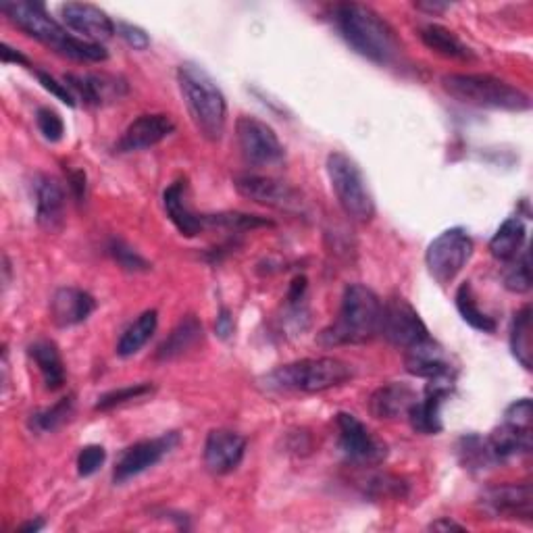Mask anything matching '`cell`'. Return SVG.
Segmentation results:
<instances>
[{"label":"cell","mask_w":533,"mask_h":533,"mask_svg":"<svg viewBox=\"0 0 533 533\" xmlns=\"http://www.w3.org/2000/svg\"><path fill=\"white\" fill-rule=\"evenodd\" d=\"M273 221L246 215V213H217V215H205V227H223L230 232H246L257 230V227H271Z\"/></svg>","instance_id":"cell-36"},{"label":"cell","mask_w":533,"mask_h":533,"mask_svg":"<svg viewBox=\"0 0 533 533\" xmlns=\"http://www.w3.org/2000/svg\"><path fill=\"white\" fill-rule=\"evenodd\" d=\"M152 392H155V388H152L150 384H136V386H128V388H119V390L107 392L105 396H100L94 409L96 411H111V409H117V406L130 404L136 400H144V398L152 396Z\"/></svg>","instance_id":"cell-37"},{"label":"cell","mask_w":533,"mask_h":533,"mask_svg":"<svg viewBox=\"0 0 533 533\" xmlns=\"http://www.w3.org/2000/svg\"><path fill=\"white\" fill-rule=\"evenodd\" d=\"M340 36L354 53L375 65H390L400 53V42L392 25L367 5L344 3L334 9Z\"/></svg>","instance_id":"cell-1"},{"label":"cell","mask_w":533,"mask_h":533,"mask_svg":"<svg viewBox=\"0 0 533 533\" xmlns=\"http://www.w3.org/2000/svg\"><path fill=\"white\" fill-rule=\"evenodd\" d=\"M382 307V300L371 288L363 284L346 286L340 313L334 323L319 334V344L334 348L371 342L382 325Z\"/></svg>","instance_id":"cell-2"},{"label":"cell","mask_w":533,"mask_h":533,"mask_svg":"<svg viewBox=\"0 0 533 533\" xmlns=\"http://www.w3.org/2000/svg\"><path fill=\"white\" fill-rule=\"evenodd\" d=\"M442 88L459 103L479 109L511 113H523L531 109L529 94L488 73H448L442 78Z\"/></svg>","instance_id":"cell-5"},{"label":"cell","mask_w":533,"mask_h":533,"mask_svg":"<svg viewBox=\"0 0 533 533\" xmlns=\"http://www.w3.org/2000/svg\"><path fill=\"white\" fill-rule=\"evenodd\" d=\"M36 221L48 234H57L65 225V192L50 175L36 177Z\"/></svg>","instance_id":"cell-21"},{"label":"cell","mask_w":533,"mask_h":533,"mask_svg":"<svg viewBox=\"0 0 533 533\" xmlns=\"http://www.w3.org/2000/svg\"><path fill=\"white\" fill-rule=\"evenodd\" d=\"M352 367L334 357L302 359L269 371L261 384L269 392H300L319 394L332 388H340L352 379Z\"/></svg>","instance_id":"cell-4"},{"label":"cell","mask_w":533,"mask_h":533,"mask_svg":"<svg viewBox=\"0 0 533 533\" xmlns=\"http://www.w3.org/2000/svg\"><path fill=\"white\" fill-rule=\"evenodd\" d=\"M36 125H38L40 134L44 136V140H48V142H59V140H63L65 123H63V119H61V115L57 111L48 109V107L38 109V113H36Z\"/></svg>","instance_id":"cell-41"},{"label":"cell","mask_w":533,"mask_h":533,"mask_svg":"<svg viewBox=\"0 0 533 533\" xmlns=\"http://www.w3.org/2000/svg\"><path fill=\"white\" fill-rule=\"evenodd\" d=\"M421 40L429 50H434L436 55L446 59L471 61L475 57L473 50L459 36L438 23H429L421 28Z\"/></svg>","instance_id":"cell-27"},{"label":"cell","mask_w":533,"mask_h":533,"mask_svg":"<svg viewBox=\"0 0 533 533\" xmlns=\"http://www.w3.org/2000/svg\"><path fill=\"white\" fill-rule=\"evenodd\" d=\"M157 325H159L157 311H144L121 334V338L117 342V354H119V357L128 359V357H134V354H138L148 344V340L155 336Z\"/></svg>","instance_id":"cell-30"},{"label":"cell","mask_w":533,"mask_h":533,"mask_svg":"<svg viewBox=\"0 0 533 533\" xmlns=\"http://www.w3.org/2000/svg\"><path fill=\"white\" fill-rule=\"evenodd\" d=\"M177 86L198 134L219 142L225 134L227 103L217 82L200 65L184 63L177 67Z\"/></svg>","instance_id":"cell-3"},{"label":"cell","mask_w":533,"mask_h":533,"mask_svg":"<svg viewBox=\"0 0 533 533\" xmlns=\"http://www.w3.org/2000/svg\"><path fill=\"white\" fill-rule=\"evenodd\" d=\"M69 188H71L75 198L84 200V196H86V173L82 169L69 173Z\"/></svg>","instance_id":"cell-48"},{"label":"cell","mask_w":533,"mask_h":533,"mask_svg":"<svg viewBox=\"0 0 533 533\" xmlns=\"http://www.w3.org/2000/svg\"><path fill=\"white\" fill-rule=\"evenodd\" d=\"M504 421L531 429V423H533V404H531V400L529 398L515 400L509 406V409L504 411Z\"/></svg>","instance_id":"cell-43"},{"label":"cell","mask_w":533,"mask_h":533,"mask_svg":"<svg viewBox=\"0 0 533 533\" xmlns=\"http://www.w3.org/2000/svg\"><path fill=\"white\" fill-rule=\"evenodd\" d=\"M163 207L169 221L175 225V230L186 238L198 236L205 227V215H198L188 205V184L186 180L173 182L163 192Z\"/></svg>","instance_id":"cell-22"},{"label":"cell","mask_w":533,"mask_h":533,"mask_svg":"<svg viewBox=\"0 0 533 533\" xmlns=\"http://www.w3.org/2000/svg\"><path fill=\"white\" fill-rule=\"evenodd\" d=\"M0 11L7 15L17 30L55 50H59L69 36L63 25L48 15L44 5L32 3V0H5V3H0Z\"/></svg>","instance_id":"cell-10"},{"label":"cell","mask_w":533,"mask_h":533,"mask_svg":"<svg viewBox=\"0 0 533 533\" xmlns=\"http://www.w3.org/2000/svg\"><path fill=\"white\" fill-rule=\"evenodd\" d=\"M117 34H119L125 42H128L134 50H146V48L150 46V38H148V34H146L142 28H138V25H134V23L119 21V23H117Z\"/></svg>","instance_id":"cell-45"},{"label":"cell","mask_w":533,"mask_h":533,"mask_svg":"<svg viewBox=\"0 0 533 533\" xmlns=\"http://www.w3.org/2000/svg\"><path fill=\"white\" fill-rule=\"evenodd\" d=\"M215 329H217V336L223 338V340H227V338H230L234 334V317H232L230 311H227V309H221L219 311Z\"/></svg>","instance_id":"cell-47"},{"label":"cell","mask_w":533,"mask_h":533,"mask_svg":"<svg viewBox=\"0 0 533 533\" xmlns=\"http://www.w3.org/2000/svg\"><path fill=\"white\" fill-rule=\"evenodd\" d=\"M307 288H309L307 277H304V275L294 277V282H292L290 292H288V302H290V307H296V304H302L304 294H307Z\"/></svg>","instance_id":"cell-46"},{"label":"cell","mask_w":533,"mask_h":533,"mask_svg":"<svg viewBox=\"0 0 533 533\" xmlns=\"http://www.w3.org/2000/svg\"><path fill=\"white\" fill-rule=\"evenodd\" d=\"M36 75H38V82L42 84V88H44L46 92H50L53 96H57L63 105H67V107H75V100H78V98L73 96V92L67 88V84H61L59 80L53 78V75H48L46 71H40V69H36Z\"/></svg>","instance_id":"cell-44"},{"label":"cell","mask_w":533,"mask_h":533,"mask_svg":"<svg viewBox=\"0 0 533 533\" xmlns=\"http://www.w3.org/2000/svg\"><path fill=\"white\" fill-rule=\"evenodd\" d=\"M44 521L42 519H36V521H28V523H23L17 531L19 533H36V531H40V529H44Z\"/></svg>","instance_id":"cell-52"},{"label":"cell","mask_w":533,"mask_h":533,"mask_svg":"<svg viewBox=\"0 0 533 533\" xmlns=\"http://www.w3.org/2000/svg\"><path fill=\"white\" fill-rule=\"evenodd\" d=\"M246 452V438L230 429H213L207 436L202 459L211 473L225 475L240 467Z\"/></svg>","instance_id":"cell-18"},{"label":"cell","mask_w":533,"mask_h":533,"mask_svg":"<svg viewBox=\"0 0 533 533\" xmlns=\"http://www.w3.org/2000/svg\"><path fill=\"white\" fill-rule=\"evenodd\" d=\"M234 186L240 196L259 202V205L286 211V213H304V198L290 184L275 180V177L240 173L234 177Z\"/></svg>","instance_id":"cell-11"},{"label":"cell","mask_w":533,"mask_h":533,"mask_svg":"<svg viewBox=\"0 0 533 533\" xmlns=\"http://www.w3.org/2000/svg\"><path fill=\"white\" fill-rule=\"evenodd\" d=\"M456 450H459V459H461V465L465 469L484 471V469H490L492 465H496V459H494L492 448L488 444V438H481L477 434H467L459 440V446H456Z\"/></svg>","instance_id":"cell-33"},{"label":"cell","mask_w":533,"mask_h":533,"mask_svg":"<svg viewBox=\"0 0 533 533\" xmlns=\"http://www.w3.org/2000/svg\"><path fill=\"white\" fill-rule=\"evenodd\" d=\"M404 365L406 371L415 377L425 379V382H434V379H446V377L456 379V371L448 359V354L434 338H429L406 350Z\"/></svg>","instance_id":"cell-20"},{"label":"cell","mask_w":533,"mask_h":533,"mask_svg":"<svg viewBox=\"0 0 533 533\" xmlns=\"http://www.w3.org/2000/svg\"><path fill=\"white\" fill-rule=\"evenodd\" d=\"M61 17L71 32L80 34L90 42L100 44L103 40L113 38L117 32L113 19L103 9L90 3H67L61 7Z\"/></svg>","instance_id":"cell-17"},{"label":"cell","mask_w":533,"mask_h":533,"mask_svg":"<svg viewBox=\"0 0 533 533\" xmlns=\"http://www.w3.org/2000/svg\"><path fill=\"white\" fill-rule=\"evenodd\" d=\"M57 53L67 57V59L80 61V63H100V61L109 59V53L103 44L90 42V40H84L78 36H71V34L65 38V42L61 44Z\"/></svg>","instance_id":"cell-35"},{"label":"cell","mask_w":533,"mask_h":533,"mask_svg":"<svg viewBox=\"0 0 533 533\" xmlns=\"http://www.w3.org/2000/svg\"><path fill=\"white\" fill-rule=\"evenodd\" d=\"M429 529L431 531H465V527L461 523H456V521H452L448 517H442V519L434 521V523L429 525Z\"/></svg>","instance_id":"cell-50"},{"label":"cell","mask_w":533,"mask_h":533,"mask_svg":"<svg viewBox=\"0 0 533 533\" xmlns=\"http://www.w3.org/2000/svg\"><path fill=\"white\" fill-rule=\"evenodd\" d=\"M177 444H180V434H177V431H167V434L159 438L136 442L125 450L117 461L113 471L115 484H125V481H130L132 477H138L144 471L159 465L169 452L177 448Z\"/></svg>","instance_id":"cell-13"},{"label":"cell","mask_w":533,"mask_h":533,"mask_svg":"<svg viewBox=\"0 0 533 533\" xmlns=\"http://www.w3.org/2000/svg\"><path fill=\"white\" fill-rule=\"evenodd\" d=\"M527 240V227L519 217H509L506 219L490 240V252L492 257L498 261H515L525 246Z\"/></svg>","instance_id":"cell-28"},{"label":"cell","mask_w":533,"mask_h":533,"mask_svg":"<svg viewBox=\"0 0 533 533\" xmlns=\"http://www.w3.org/2000/svg\"><path fill=\"white\" fill-rule=\"evenodd\" d=\"M473 240L463 227H450L427 246L425 265L440 286L454 282L473 257Z\"/></svg>","instance_id":"cell-7"},{"label":"cell","mask_w":533,"mask_h":533,"mask_svg":"<svg viewBox=\"0 0 533 533\" xmlns=\"http://www.w3.org/2000/svg\"><path fill=\"white\" fill-rule=\"evenodd\" d=\"M338 444L346 459L357 465H379L388 456V446L350 413H338Z\"/></svg>","instance_id":"cell-12"},{"label":"cell","mask_w":533,"mask_h":533,"mask_svg":"<svg viewBox=\"0 0 533 533\" xmlns=\"http://www.w3.org/2000/svg\"><path fill=\"white\" fill-rule=\"evenodd\" d=\"M415 7L419 9V11H425V13H444V11H448L450 9V5L448 3H431V0H423V3H415Z\"/></svg>","instance_id":"cell-51"},{"label":"cell","mask_w":533,"mask_h":533,"mask_svg":"<svg viewBox=\"0 0 533 533\" xmlns=\"http://www.w3.org/2000/svg\"><path fill=\"white\" fill-rule=\"evenodd\" d=\"M96 311L92 294L80 288H59L50 300V315L59 327H73L84 323Z\"/></svg>","instance_id":"cell-24"},{"label":"cell","mask_w":533,"mask_h":533,"mask_svg":"<svg viewBox=\"0 0 533 533\" xmlns=\"http://www.w3.org/2000/svg\"><path fill=\"white\" fill-rule=\"evenodd\" d=\"M173 130L175 123L171 121L169 115L163 113L140 115L128 125V130H125L123 136L119 138L117 152H140L152 148L163 142L167 136H171Z\"/></svg>","instance_id":"cell-19"},{"label":"cell","mask_w":533,"mask_h":533,"mask_svg":"<svg viewBox=\"0 0 533 533\" xmlns=\"http://www.w3.org/2000/svg\"><path fill=\"white\" fill-rule=\"evenodd\" d=\"M200 340H202V323L194 315H186L173 327V332L159 346L157 361L169 363V361L180 359L182 354L192 350Z\"/></svg>","instance_id":"cell-26"},{"label":"cell","mask_w":533,"mask_h":533,"mask_svg":"<svg viewBox=\"0 0 533 533\" xmlns=\"http://www.w3.org/2000/svg\"><path fill=\"white\" fill-rule=\"evenodd\" d=\"M417 392L402 382H392L382 388H377L369 398V413L375 419L390 421L406 417L411 411V406L417 402Z\"/></svg>","instance_id":"cell-23"},{"label":"cell","mask_w":533,"mask_h":533,"mask_svg":"<svg viewBox=\"0 0 533 533\" xmlns=\"http://www.w3.org/2000/svg\"><path fill=\"white\" fill-rule=\"evenodd\" d=\"M504 286L515 294H525L531 290V265H529V252L519 255L513 265L504 273Z\"/></svg>","instance_id":"cell-40"},{"label":"cell","mask_w":533,"mask_h":533,"mask_svg":"<svg viewBox=\"0 0 533 533\" xmlns=\"http://www.w3.org/2000/svg\"><path fill=\"white\" fill-rule=\"evenodd\" d=\"M236 138L248 165L275 167L286 161V148L279 142L271 125L257 117L242 115L236 121Z\"/></svg>","instance_id":"cell-8"},{"label":"cell","mask_w":533,"mask_h":533,"mask_svg":"<svg viewBox=\"0 0 533 533\" xmlns=\"http://www.w3.org/2000/svg\"><path fill=\"white\" fill-rule=\"evenodd\" d=\"M105 461H107V450L103 446L98 444L84 446L78 454V473L82 477H90L105 465Z\"/></svg>","instance_id":"cell-42"},{"label":"cell","mask_w":533,"mask_h":533,"mask_svg":"<svg viewBox=\"0 0 533 533\" xmlns=\"http://www.w3.org/2000/svg\"><path fill=\"white\" fill-rule=\"evenodd\" d=\"M511 350L519 365L527 371L533 369V334H531V307L515 313L511 327Z\"/></svg>","instance_id":"cell-31"},{"label":"cell","mask_w":533,"mask_h":533,"mask_svg":"<svg viewBox=\"0 0 533 533\" xmlns=\"http://www.w3.org/2000/svg\"><path fill=\"white\" fill-rule=\"evenodd\" d=\"M0 57H3V63H19V65H30V61L25 59L19 50L11 48L9 44H3V50H0Z\"/></svg>","instance_id":"cell-49"},{"label":"cell","mask_w":533,"mask_h":533,"mask_svg":"<svg viewBox=\"0 0 533 533\" xmlns=\"http://www.w3.org/2000/svg\"><path fill=\"white\" fill-rule=\"evenodd\" d=\"M365 490L371 498H404L409 494V484L398 475L379 473L367 481Z\"/></svg>","instance_id":"cell-38"},{"label":"cell","mask_w":533,"mask_h":533,"mask_svg":"<svg viewBox=\"0 0 533 533\" xmlns=\"http://www.w3.org/2000/svg\"><path fill=\"white\" fill-rule=\"evenodd\" d=\"M73 415V396L61 398L48 409H42L30 417V427L36 434H53L55 429H59L69 417Z\"/></svg>","instance_id":"cell-34"},{"label":"cell","mask_w":533,"mask_h":533,"mask_svg":"<svg viewBox=\"0 0 533 533\" xmlns=\"http://www.w3.org/2000/svg\"><path fill=\"white\" fill-rule=\"evenodd\" d=\"M65 84L73 92V96L82 100L88 107H100L105 103H113L119 100L128 92L123 80L115 78V75H105V73H67Z\"/></svg>","instance_id":"cell-16"},{"label":"cell","mask_w":533,"mask_h":533,"mask_svg":"<svg viewBox=\"0 0 533 533\" xmlns=\"http://www.w3.org/2000/svg\"><path fill=\"white\" fill-rule=\"evenodd\" d=\"M30 357L36 363L48 390H61L65 384V365L55 342L36 340L30 346Z\"/></svg>","instance_id":"cell-29"},{"label":"cell","mask_w":533,"mask_h":533,"mask_svg":"<svg viewBox=\"0 0 533 533\" xmlns=\"http://www.w3.org/2000/svg\"><path fill=\"white\" fill-rule=\"evenodd\" d=\"M454 302H456V309H459V313L467 325H471L473 329H477V332H484V334L496 332V321L488 313L479 309L471 282L461 284V288L456 290Z\"/></svg>","instance_id":"cell-32"},{"label":"cell","mask_w":533,"mask_h":533,"mask_svg":"<svg viewBox=\"0 0 533 533\" xmlns=\"http://www.w3.org/2000/svg\"><path fill=\"white\" fill-rule=\"evenodd\" d=\"M488 444L492 448L496 463H504L509 459H515V456L529 454L531 429L502 421V425H498L488 436Z\"/></svg>","instance_id":"cell-25"},{"label":"cell","mask_w":533,"mask_h":533,"mask_svg":"<svg viewBox=\"0 0 533 533\" xmlns=\"http://www.w3.org/2000/svg\"><path fill=\"white\" fill-rule=\"evenodd\" d=\"M109 255L117 261V265L130 273H146L150 271V263L136 252L130 244H125L123 240H111L109 242Z\"/></svg>","instance_id":"cell-39"},{"label":"cell","mask_w":533,"mask_h":533,"mask_svg":"<svg viewBox=\"0 0 533 533\" xmlns=\"http://www.w3.org/2000/svg\"><path fill=\"white\" fill-rule=\"evenodd\" d=\"M379 334H382L392 346L409 350L425 340H429V329L415 311L413 304L402 298L392 296L386 300L382 307V325H379Z\"/></svg>","instance_id":"cell-9"},{"label":"cell","mask_w":533,"mask_h":533,"mask_svg":"<svg viewBox=\"0 0 533 533\" xmlns=\"http://www.w3.org/2000/svg\"><path fill=\"white\" fill-rule=\"evenodd\" d=\"M325 167L329 184H332V190L340 202L342 211L352 221L369 223L375 217V202L357 161L336 150L327 157Z\"/></svg>","instance_id":"cell-6"},{"label":"cell","mask_w":533,"mask_h":533,"mask_svg":"<svg viewBox=\"0 0 533 533\" xmlns=\"http://www.w3.org/2000/svg\"><path fill=\"white\" fill-rule=\"evenodd\" d=\"M481 511L494 519L531 521L533 517V494L529 481L521 484H500L484 490L479 496Z\"/></svg>","instance_id":"cell-14"},{"label":"cell","mask_w":533,"mask_h":533,"mask_svg":"<svg viewBox=\"0 0 533 533\" xmlns=\"http://www.w3.org/2000/svg\"><path fill=\"white\" fill-rule=\"evenodd\" d=\"M454 390V377L446 379H434L427 382L423 398H417V402L411 406L406 419L411 421V427L417 434L436 436L442 431V404Z\"/></svg>","instance_id":"cell-15"}]
</instances>
